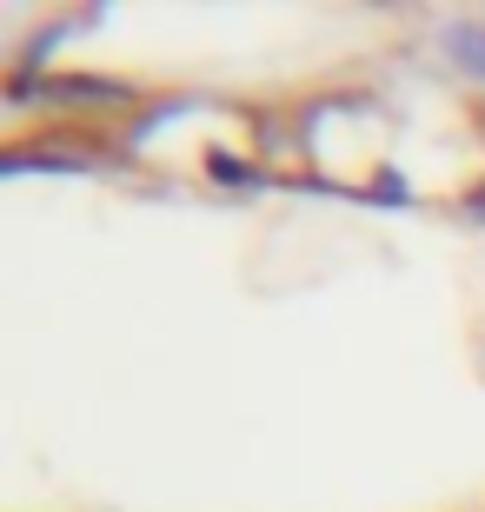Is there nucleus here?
I'll list each match as a JSON object with an SVG mask.
<instances>
[{
  "mask_svg": "<svg viewBox=\"0 0 485 512\" xmlns=\"http://www.w3.org/2000/svg\"><path fill=\"white\" fill-rule=\"evenodd\" d=\"M452 54L466 60L472 74H485V27H459V34H452Z\"/></svg>",
  "mask_w": 485,
  "mask_h": 512,
  "instance_id": "f257e3e1",
  "label": "nucleus"
}]
</instances>
